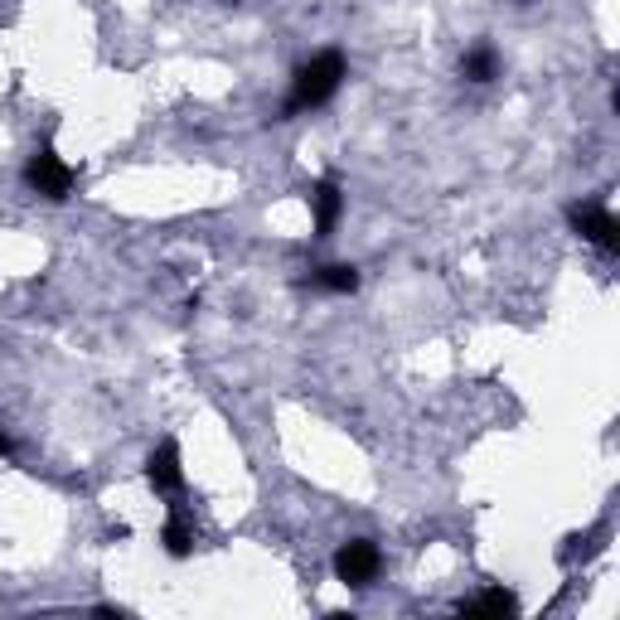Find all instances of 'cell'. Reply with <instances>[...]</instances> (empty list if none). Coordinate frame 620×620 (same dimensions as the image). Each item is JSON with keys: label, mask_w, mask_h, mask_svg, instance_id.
<instances>
[{"label": "cell", "mask_w": 620, "mask_h": 620, "mask_svg": "<svg viewBox=\"0 0 620 620\" xmlns=\"http://www.w3.org/2000/svg\"><path fill=\"white\" fill-rule=\"evenodd\" d=\"M24 184H30L34 194H44V200H69L73 184H78V170L63 161V155L54 146H39L30 161H24Z\"/></svg>", "instance_id": "2"}, {"label": "cell", "mask_w": 620, "mask_h": 620, "mask_svg": "<svg viewBox=\"0 0 620 620\" xmlns=\"http://www.w3.org/2000/svg\"><path fill=\"white\" fill-rule=\"evenodd\" d=\"M306 204H311V223H315V237H329L345 218V184L339 175H321L306 190Z\"/></svg>", "instance_id": "5"}, {"label": "cell", "mask_w": 620, "mask_h": 620, "mask_svg": "<svg viewBox=\"0 0 620 620\" xmlns=\"http://www.w3.org/2000/svg\"><path fill=\"white\" fill-rule=\"evenodd\" d=\"M460 78L466 83H495L499 78V49L495 44H470L460 54Z\"/></svg>", "instance_id": "8"}, {"label": "cell", "mask_w": 620, "mask_h": 620, "mask_svg": "<svg viewBox=\"0 0 620 620\" xmlns=\"http://www.w3.org/2000/svg\"><path fill=\"white\" fill-rule=\"evenodd\" d=\"M311 286H321L329 296H354L359 292V267H349V262H329V267H315Z\"/></svg>", "instance_id": "9"}, {"label": "cell", "mask_w": 620, "mask_h": 620, "mask_svg": "<svg viewBox=\"0 0 620 620\" xmlns=\"http://www.w3.org/2000/svg\"><path fill=\"white\" fill-rule=\"evenodd\" d=\"M514 611H519V597L505 587H490L475 601H460V616H514Z\"/></svg>", "instance_id": "10"}, {"label": "cell", "mask_w": 620, "mask_h": 620, "mask_svg": "<svg viewBox=\"0 0 620 620\" xmlns=\"http://www.w3.org/2000/svg\"><path fill=\"white\" fill-rule=\"evenodd\" d=\"M10 456H16V441H10V431L0 427V460H10Z\"/></svg>", "instance_id": "11"}, {"label": "cell", "mask_w": 620, "mask_h": 620, "mask_svg": "<svg viewBox=\"0 0 620 620\" xmlns=\"http://www.w3.org/2000/svg\"><path fill=\"white\" fill-rule=\"evenodd\" d=\"M567 218H572V228L587 237L591 247H597V253H620V218L611 214V209H606L601 200H587V204H572L567 209Z\"/></svg>", "instance_id": "3"}, {"label": "cell", "mask_w": 620, "mask_h": 620, "mask_svg": "<svg viewBox=\"0 0 620 620\" xmlns=\"http://www.w3.org/2000/svg\"><path fill=\"white\" fill-rule=\"evenodd\" d=\"M146 485L155 495H180L184 490V456H180V441H161L155 451L146 456Z\"/></svg>", "instance_id": "6"}, {"label": "cell", "mask_w": 620, "mask_h": 620, "mask_svg": "<svg viewBox=\"0 0 620 620\" xmlns=\"http://www.w3.org/2000/svg\"><path fill=\"white\" fill-rule=\"evenodd\" d=\"M345 73H349V63L339 49H325V54L306 59L292 73V92H286V102H282V116H301V112L325 108V102L345 88Z\"/></svg>", "instance_id": "1"}, {"label": "cell", "mask_w": 620, "mask_h": 620, "mask_svg": "<svg viewBox=\"0 0 620 620\" xmlns=\"http://www.w3.org/2000/svg\"><path fill=\"white\" fill-rule=\"evenodd\" d=\"M329 567H335V582L368 587L378 572H384V552H378V543H368V538H349V543H339Z\"/></svg>", "instance_id": "4"}, {"label": "cell", "mask_w": 620, "mask_h": 620, "mask_svg": "<svg viewBox=\"0 0 620 620\" xmlns=\"http://www.w3.org/2000/svg\"><path fill=\"white\" fill-rule=\"evenodd\" d=\"M161 543L170 558H190L194 543H200V529H194V514L184 509V505H170V519H165V529H161Z\"/></svg>", "instance_id": "7"}]
</instances>
